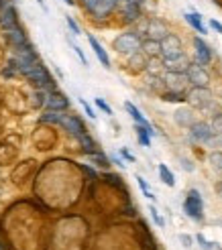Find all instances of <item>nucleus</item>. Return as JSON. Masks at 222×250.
Here are the masks:
<instances>
[{
	"label": "nucleus",
	"mask_w": 222,
	"mask_h": 250,
	"mask_svg": "<svg viewBox=\"0 0 222 250\" xmlns=\"http://www.w3.org/2000/svg\"><path fill=\"white\" fill-rule=\"evenodd\" d=\"M22 76L27 78L33 85L41 87V90H47V92H55V80L51 78V73L47 71V67L43 63H35L31 65L27 71H22Z\"/></svg>",
	"instance_id": "obj_1"
},
{
	"label": "nucleus",
	"mask_w": 222,
	"mask_h": 250,
	"mask_svg": "<svg viewBox=\"0 0 222 250\" xmlns=\"http://www.w3.org/2000/svg\"><path fill=\"white\" fill-rule=\"evenodd\" d=\"M35 63H39V61H37V51H35V47H33L31 43L12 49L10 65H15V67L19 69V73L27 71V69H29L31 65H35Z\"/></svg>",
	"instance_id": "obj_2"
},
{
	"label": "nucleus",
	"mask_w": 222,
	"mask_h": 250,
	"mask_svg": "<svg viewBox=\"0 0 222 250\" xmlns=\"http://www.w3.org/2000/svg\"><path fill=\"white\" fill-rule=\"evenodd\" d=\"M141 45H143V39H141V35L137 31H127V33H120L112 47H114V51L116 53H122V55H133V53H137L141 51Z\"/></svg>",
	"instance_id": "obj_3"
},
{
	"label": "nucleus",
	"mask_w": 222,
	"mask_h": 250,
	"mask_svg": "<svg viewBox=\"0 0 222 250\" xmlns=\"http://www.w3.org/2000/svg\"><path fill=\"white\" fill-rule=\"evenodd\" d=\"M183 211L186 216L192 218L194 222H202L204 220V199L198 189H190L186 199H183Z\"/></svg>",
	"instance_id": "obj_4"
},
{
	"label": "nucleus",
	"mask_w": 222,
	"mask_h": 250,
	"mask_svg": "<svg viewBox=\"0 0 222 250\" xmlns=\"http://www.w3.org/2000/svg\"><path fill=\"white\" fill-rule=\"evenodd\" d=\"M186 100H188V104L196 110H210L212 104H214V100H212V92L208 90V87H200V85H194L192 90L186 94Z\"/></svg>",
	"instance_id": "obj_5"
},
{
	"label": "nucleus",
	"mask_w": 222,
	"mask_h": 250,
	"mask_svg": "<svg viewBox=\"0 0 222 250\" xmlns=\"http://www.w3.org/2000/svg\"><path fill=\"white\" fill-rule=\"evenodd\" d=\"M82 4L94 19H106L114 12L118 0H82Z\"/></svg>",
	"instance_id": "obj_6"
},
{
	"label": "nucleus",
	"mask_w": 222,
	"mask_h": 250,
	"mask_svg": "<svg viewBox=\"0 0 222 250\" xmlns=\"http://www.w3.org/2000/svg\"><path fill=\"white\" fill-rule=\"evenodd\" d=\"M216 136V132L212 130V124H208L204 120H196L190 126V139L192 143L198 145H210V141Z\"/></svg>",
	"instance_id": "obj_7"
},
{
	"label": "nucleus",
	"mask_w": 222,
	"mask_h": 250,
	"mask_svg": "<svg viewBox=\"0 0 222 250\" xmlns=\"http://www.w3.org/2000/svg\"><path fill=\"white\" fill-rule=\"evenodd\" d=\"M186 76H188V82L192 85H200V87H208V83H210V73L206 71L204 65H200L198 61H192L188 71H186Z\"/></svg>",
	"instance_id": "obj_8"
},
{
	"label": "nucleus",
	"mask_w": 222,
	"mask_h": 250,
	"mask_svg": "<svg viewBox=\"0 0 222 250\" xmlns=\"http://www.w3.org/2000/svg\"><path fill=\"white\" fill-rule=\"evenodd\" d=\"M0 27L4 31H12L19 27V12L12 4V0H8L6 4L0 6Z\"/></svg>",
	"instance_id": "obj_9"
},
{
	"label": "nucleus",
	"mask_w": 222,
	"mask_h": 250,
	"mask_svg": "<svg viewBox=\"0 0 222 250\" xmlns=\"http://www.w3.org/2000/svg\"><path fill=\"white\" fill-rule=\"evenodd\" d=\"M163 82H165V92H178V94L186 92V85L190 83L186 73H176V71H165Z\"/></svg>",
	"instance_id": "obj_10"
},
{
	"label": "nucleus",
	"mask_w": 222,
	"mask_h": 250,
	"mask_svg": "<svg viewBox=\"0 0 222 250\" xmlns=\"http://www.w3.org/2000/svg\"><path fill=\"white\" fill-rule=\"evenodd\" d=\"M183 53V47H181V39L178 35L169 33L165 39L161 41V57L163 59H174V57H179Z\"/></svg>",
	"instance_id": "obj_11"
},
{
	"label": "nucleus",
	"mask_w": 222,
	"mask_h": 250,
	"mask_svg": "<svg viewBox=\"0 0 222 250\" xmlns=\"http://www.w3.org/2000/svg\"><path fill=\"white\" fill-rule=\"evenodd\" d=\"M61 126H64L73 139H78V141L82 139V136L88 134V128H86L84 120L80 116H76V114H66L64 120H61Z\"/></svg>",
	"instance_id": "obj_12"
},
{
	"label": "nucleus",
	"mask_w": 222,
	"mask_h": 250,
	"mask_svg": "<svg viewBox=\"0 0 222 250\" xmlns=\"http://www.w3.org/2000/svg\"><path fill=\"white\" fill-rule=\"evenodd\" d=\"M169 35L167 24L161 19H147V39H155V41H163L165 37Z\"/></svg>",
	"instance_id": "obj_13"
},
{
	"label": "nucleus",
	"mask_w": 222,
	"mask_h": 250,
	"mask_svg": "<svg viewBox=\"0 0 222 250\" xmlns=\"http://www.w3.org/2000/svg\"><path fill=\"white\" fill-rule=\"evenodd\" d=\"M194 51H196V61H198L200 65L206 67L212 61V49L202 39V37H196L194 39Z\"/></svg>",
	"instance_id": "obj_14"
},
{
	"label": "nucleus",
	"mask_w": 222,
	"mask_h": 250,
	"mask_svg": "<svg viewBox=\"0 0 222 250\" xmlns=\"http://www.w3.org/2000/svg\"><path fill=\"white\" fill-rule=\"evenodd\" d=\"M192 61L188 59L186 53H181L179 57H174V59H163V67L165 71H176V73H186L188 67H190Z\"/></svg>",
	"instance_id": "obj_15"
},
{
	"label": "nucleus",
	"mask_w": 222,
	"mask_h": 250,
	"mask_svg": "<svg viewBox=\"0 0 222 250\" xmlns=\"http://www.w3.org/2000/svg\"><path fill=\"white\" fill-rule=\"evenodd\" d=\"M45 108L47 110H61V112H66L69 108V100L64 96V94H59L57 90L51 92L47 96V102H45Z\"/></svg>",
	"instance_id": "obj_16"
},
{
	"label": "nucleus",
	"mask_w": 222,
	"mask_h": 250,
	"mask_svg": "<svg viewBox=\"0 0 222 250\" xmlns=\"http://www.w3.org/2000/svg\"><path fill=\"white\" fill-rule=\"evenodd\" d=\"M174 120H176V124L178 126H181V128H190L192 124L196 122V114H194V110L192 108H178L176 112H174Z\"/></svg>",
	"instance_id": "obj_17"
},
{
	"label": "nucleus",
	"mask_w": 222,
	"mask_h": 250,
	"mask_svg": "<svg viewBox=\"0 0 222 250\" xmlns=\"http://www.w3.org/2000/svg\"><path fill=\"white\" fill-rule=\"evenodd\" d=\"M88 43H90V47H92L94 55L98 57V61H100V63H102L106 69H110V57H108V53H106V49L100 45V41H98L94 35H90V37H88Z\"/></svg>",
	"instance_id": "obj_18"
},
{
	"label": "nucleus",
	"mask_w": 222,
	"mask_h": 250,
	"mask_svg": "<svg viewBox=\"0 0 222 250\" xmlns=\"http://www.w3.org/2000/svg\"><path fill=\"white\" fill-rule=\"evenodd\" d=\"M141 51L147 57H161V41H155V39H145L141 45Z\"/></svg>",
	"instance_id": "obj_19"
},
{
	"label": "nucleus",
	"mask_w": 222,
	"mask_h": 250,
	"mask_svg": "<svg viewBox=\"0 0 222 250\" xmlns=\"http://www.w3.org/2000/svg\"><path fill=\"white\" fill-rule=\"evenodd\" d=\"M183 19H186V22L190 24L194 31H198L200 35H206V33H208L206 24H204V21H202V17L198 15V12H186V15H183Z\"/></svg>",
	"instance_id": "obj_20"
},
{
	"label": "nucleus",
	"mask_w": 222,
	"mask_h": 250,
	"mask_svg": "<svg viewBox=\"0 0 222 250\" xmlns=\"http://www.w3.org/2000/svg\"><path fill=\"white\" fill-rule=\"evenodd\" d=\"M134 132L143 146H151V136H155L153 126H143V124H134Z\"/></svg>",
	"instance_id": "obj_21"
},
{
	"label": "nucleus",
	"mask_w": 222,
	"mask_h": 250,
	"mask_svg": "<svg viewBox=\"0 0 222 250\" xmlns=\"http://www.w3.org/2000/svg\"><path fill=\"white\" fill-rule=\"evenodd\" d=\"M122 15H125V21H127V22H137V21H141V4L125 2V4H122Z\"/></svg>",
	"instance_id": "obj_22"
},
{
	"label": "nucleus",
	"mask_w": 222,
	"mask_h": 250,
	"mask_svg": "<svg viewBox=\"0 0 222 250\" xmlns=\"http://www.w3.org/2000/svg\"><path fill=\"white\" fill-rule=\"evenodd\" d=\"M6 39L10 41L12 47H22V45H27V43H29L27 35H24V31H22L21 27L12 29V31H6Z\"/></svg>",
	"instance_id": "obj_23"
},
{
	"label": "nucleus",
	"mask_w": 222,
	"mask_h": 250,
	"mask_svg": "<svg viewBox=\"0 0 222 250\" xmlns=\"http://www.w3.org/2000/svg\"><path fill=\"white\" fill-rule=\"evenodd\" d=\"M125 110L129 112V116L134 120V124H143V126H151L149 120H147V118L143 116V112H141L137 106H134L133 102H125Z\"/></svg>",
	"instance_id": "obj_24"
},
{
	"label": "nucleus",
	"mask_w": 222,
	"mask_h": 250,
	"mask_svg": "<svg viewBox=\"0 0 222 250\" xmlns=\"http://www.w3.org/2000/svg\"><path fill=\"white\" fill-rule=\"evenodd\" d=\"M88 161L92 165H96V167H100V169H108L110 167V157L108 155H104L102 151H94V153H88Z\"/></svg>",
	"instance_id": "obj_25"
},
{
	"label": "nucleus",
	"mask_w": 222,
	"mask_h": 250,
	"mask_svg": "<svg viewBox=\"0 0 222 250\" xmlns=\"http://www.w3.org/2000/svg\"><path fill=\"white\" fill-rule=\"evenodd\" d=\"M64 112L61 110H47L45 114L39 116L41 122H47V124H61V120H64Z\"/></svg>",
	"instance_id": "obj_26"
},
{
	"label": "nucleus",
	"mask_w": 222,
	"mask_h": 250,
	"mask_svg": "<svg viewBox=\"0 0 222 250\" xmlns=\"http://www.w3.org/2000/svg\"><path fill=\"white\" fill-rule=\"evenodd\" d=\"M147 85H149L151 90H155V92H161V90H165L163 76H155V73H147Z\"/></svg>",
	"instance_id": "obj_27"
},
{
	"label": "nucleus",
	"mask_w": 222,
	"mask_h": 250,
	"mask_svg": "<svg viewBox=\"0 0 222 250\" xmlns=\"http://www.w3.org/2000/svg\"><path fill=\"white\" fill-rule=\"evenodd\" d=\"M157 169H159V177H161V181H163L167 187H174V185H176V177H174V173H171V169H169L167 165L161 163Z\"/></svg>",
	"instance_id": "obj_28"
},
{
	"label": "nucleus",
	"mask_w": 222,
	"mask_h": 250,
	"mask_svg": "<svg viewBox=\"0 0 222 250\" xmlns=\"http://www.w3.org/2000/svg\"><path fill=\"white\" fill-rule=\"evenodd\" d=\"M208 163H210V167L222 175V151H212L210 155H208Z\"/></svg>",
	"instance_id": "obj_29"
},
{
	"label": "nucleus",
	"mask_w": 222,
	"mask_h": 250,
	"mask_svg": "<svg viewBox=\"0 0 222 250\" xmlns=\"http://www.w3.org/2000/svg\"><path fill=\"white\" fill-rule=\"evenodd\" d=\"M47 90H41V87H37L35 94H33V106L39 110V108H45V102H47Z\"/></svg>",
	"instance_id": "obj_30"
},
{
	"label": "nucleus",
	"mask_w": 222,
	"mask_h": 250,
	"mask_svg": "<svg viewBox=\"0 0 222 250\" xmlns=\"http://www.w3.org/2000/svg\"><path fill=\"white\" fill-rule=\"evenodd\" d=\"M163 102H183L186 100V94H178V92H163L161 94Z\"/></svg>",
	"instance_id": "obj_31"
},
{
	"label": "nucleus",
	"mask_w": 222,
	"mask_h": 250,
	"mask_svg": "<svg viewBox=\"0 0 222 250\" xmlns=\"http://www.w3.org/2000/svg\"><path fill=\"white\" fill-rule=\"evenodd\" d=\"M137 183H139V187H141V191H143V195L147 197V199H155V195H153V191H151V187H149V183H147L141 175H137Z\"/></svg>",
	"instance_id": "obj_32"
},
{
	"label": "nucleus",
	"mask_w": 222,
	"mask_h": 250,
	"mask_svg": "<svg viewBox=\"0 0 222 250\" xmlns=\"http://www.w3.org/2000/svg\"><path fill=\"white\" fill-rule=\"evenodd\" d=\"M196 242L200 244V248H202V250H216V248H218V246H216V242L206 240V238H204V234H196Z\"/></svg>",
	"instance_id": "obj_33"
},
{
	"label": "nucleus",
	"mask_w": 222,
	"mask_h": 250,
	"mask_svg": "<svg viewBox=\"0 0 222 250\" xmlns=\"http://www.w3.org/2000/svg\"><path fill=\"white\" fill-rule=\"evenodd\" d=\"M66 22H67V27H69V31H71V35L73 37H80L82 35V29H80V24L73 21L71 17H66Z\"/></svg>",
	"instance_id": "obj_34"
},
{
	"label": "nucleus",
	"mask_w": 222,
	"mask_h": 250,
	"mask_svg": "<svg viewBox=\"0 0 222 250\" xmlns=\"http://www.w3.org/2000/svg\"><path fill=\"white\" fill-rule=\"evenodd\" d=\"M104 179H106L108 183H112L114 187H118V189H125V185H122V181H120V177H118V175H112V173H104Z\"/></svg>",
	"instance_id": "obj_35"
},
{
	"label": "nucleus",
	"mask_w": 222,
	"mask_h": 250,
	"mask_svg": "<svg viewBox=\"0 0 222 250\" xmlns=\"http://www.w3.org/2000/svg\"><path fill=\"white\" fill-rule=\"evenodd\" d=\"M212 130L216 134L222 136V112H218V114H214V120H212Z\"/></svg>",
	"instance_id": "obj_36"
},
{
	"label": "nucleus",
	"mask_w": 222,
	"mask_h": 250,
	"mask_svg": "<svg viewBox=\"0 0 222 250\" xmlns=\"http://www.w3.org/2000/svg\"><path fill=\"white\" fill-rule=\"evenodd\" d=\"M149 211H151V218L155 220V224H157V226H159V228H163V226H165V220H163L161 216H159L157 208H155V206H149Z\"/></svg>",
	"instance_id": "obj_37"
},
{
	"label": "nucleus",
	"mask_w": 222,
	"mask_h": 250,
	"mask_svg": "<svg viewBox=\"0 0 222 250\" xmlns=\"http://www.w3.org/2000/svg\"><path fill=\"white\" fill-rule=\"evenodd\" d=\"M96 106L98 108H100L102 112H104V114H108V116H112V108H110L106 102H104V100L102 98H96Z\"/></svg>",
	"instance_id": "obj_38"
},
{
	"label": "nucleus",
	"mask_w": 222,
	"mask_h": 250,
	"mask_svg": "<svg viewBox=\"0 0 222 250\" xmlns=\"http://www.w3.org/2000/svg\"><path fill=\"white\" fill-rule=\"evenodd\" d=\"M69 43H71V49H73V51H76V55L80 57L82 63H84V65H88V59H86V55H84V51H82V47H80V45H76L73 41H69Z\"/></svg>",
	"instance_id": "obj_39"
},
{
	"label": "nucleus",
	"mask_w": 222,
	"mask_h": 250,
	"mask_svg": "<svg viewBox=\"0 0 222 250\" xmlns=\"http://www.w3.org/2000/svg\"><path fill=\"white\" fill-rule=\"evenodd\" d=\"M80 104H82V108L86 110V114H88V116H90V118L94 120V118H96V114H94V108H92V106H90L88 102H86L84 98H80Z\"/></svg>",
	"instance_id": "obj_40"
},
{
	"label": "nucleus",
	"mask_w": 222,
	"mask_h": 250,
	"mask_svg": "<svg viewBox=\"0 0 222 250\" xmlns=\"http://www.w3.org/2000/svg\"><path fill=\"white\" fill-rule=\"evenodd\" d=\"M110 161H112L114 165H118L120 169H125V167H127V165H125V161H122V155H120V157H118V155H110Z\"/></svg>",
	"instance_id": "obj_41"
},
{
	"label": "nucleus",
	"mask_w": 222,
	"mask_h": 250,
	"mask_svg": "<svg viewBox=\"0 0 222 250\" xmlns=\"http://www.w3.org/2000/svg\"><path fill=\"white\" fill-rule=\"evenodd\" d=\"M208 24H210V29H214L216 33H220V35H222V22H220V21L212 19V21H210V22H208Z\"/></svg>",
	"instance_id": "obj_42"
},
{
	"label": "nucleus",
	"mask_w": 222,
	"mask_h": 250,
	"mask_svg": "<svg viewBox=\"0 0 222 250\" xmlns=\"http://www.w3.org/2000/svg\"><path fill=\"white\" fill-rule=\"evenodd\" d=\"M179 240H181V244L186 246V248H190V246H192V238H190L188 234H179Z\"/></svg>",
	"instance_id": "obj_43"
},
{
	"label": "nucleus",
	"mask_w": 222,
	"mask_h": 250,
	"mask_svg": "<svg viewBox=\"0 0 222 250\" xmlns=\"http://www.w3.org/2000/svg\"><path fill=\"white\" fill-rule=\"evenodd\" d=\"M120 155L125 157L127 161H131V163H134V155H133L131 151H127V148H120Z\"/></svg>",
	"instance_id": "obj_44"
},
{
	"label": "nucleus",
	"mask_w": 222,
	"mask_h": 250,
	"mask_svg": "<svg viewBox=\"0 0 222 250\" xmlns=\"http://www.w3.org/2000/svg\"><path fill=\"white\" fill-rule=\"evenodd\" d=\"M82 169L86 171V175H88L90 179H96V171H94L92 167H88V165H82Z\"/></svg>",
	"instance_id": "obj_45"
},
{
	"label": "nucleus",
	"mask_w": 222,
	"mask_h": 250,
	"mask_svg": "<svg viewBox=\"0 0 222 250\" xmlns=\"http://www.w3.org/2000/svg\"><path fill=\"white\" fill-rule=\"evenodd\" d=\"M181 167L186 169V171H194V165L190 163V161H186V159H181Z\"/></svg>",
	"instance_id": "obj_46"
},
{
	"label": "nucleus",
	"mask_w": 222,
	"mask_h": 250,
	"mask_svg": "<svg viewBox=\"0 0 222 250\" xmlns=\"http://www.w3.org/2000/svg\"><path fill=\"white\" fill-rule=\"evenodd\" d=\"M216 193L220 195V199H222V181H218L216 183Z\"/></svg>",
	"instance_id": "obj_47"
},
{
	"label": "nucleus",
	"mask_w": 222,
	"mask_h": 250,
	"mask_svg": "<svg viewBox=\"0 0 222 250\" xmlns=\"http://www.w3.org/2000/svg\"><path fill=\"white\" fill-rule=\"evenodd\" d=\"M125 2H133V4H143V0H125Z\"/></svg>",
	"instance_id": "obj_48"
},
{
	"label": "nucleus",
	"mask_w": 222,
	"mask_h": 250,
	"mask_svg": "<svg viewBox=\"0 0 222 250\" xmlns=\"http://www.w3.org/2000/svg\"><path fill=\"white\" fill-rule=\"evenodd\" d=\"M64 2L69 4V6H73V4H76V0H64Z\"/></svg>",
	"instance_id": "obj_49"
},
{
	"label": "nucleus",
	"mask_w": 222,
	"mask_h": 250,
	"mask_svg": "<svg viewBox=\"0 0 222 250\" xmlns=\"http://www.w3.org/2000/svg\"><path fill=\"white\" fill-rule=\"evenodd\" d=\"M37 2L41 4V8H45V0H37Z\"/></svg>",
	"instance_id": "obj_50"
},
{
	"label": "nucleus",
	"mask_w": 222,
	"mask_h": 250,
	"mask_svg": "<svg viewBox=\"0 0 222 250\" xmlns=\"http://www.w3.org/2000/svg\"><path fill=\"white\" fill-rule=\"evenodd\" d=\"M8 2V0H0V6H2V4H6Z\"/></svg>",
	"instance_id": "obj_51"
},
{
	"label": "nucleus",
	"mask_w": 222,
	"mask_h": 250,
	"mask_svg": "<svg viewBox=\"0 0 222 250\" xmlns=\"http://www.w3.org/2000/svg\"><path fill=\"white\" fill-rule=\"evenodd\" d=\"M0 250H2V248H0Z\"/></svg>",
	"instance_id": "obj_52"
}]
</instances>
